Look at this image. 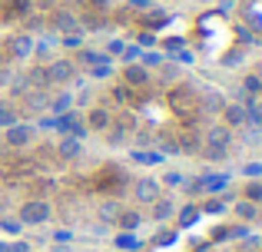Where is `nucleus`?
Wrapping results in <instances>:
<instances>
[{
	"label": "nucleus",
	"mask_w": 262,
	"mask_h": 252,
	"mask_svg": "<svg viewBox=\"0 0 262 252\" xmlns=\"http://www.w3.org/2000/svg\"><path fill=\"white\" fill-rule=\"evenodd\" d=\"M176 209H179V206H176V199H173V196H160L156 202H149V219L163 226V222L176 219Z\"/></svg>",
	"instance_id": "20e7f679"
},
{
	"label": "nucleus",
	"mask_w": 262,
	"mask_h": 252,
	"mask_svg": "<svg viewBox=\"0 0 262 252\" xmlns=\"http://www.w3.org/2000/svg\"><path fill=\"white\" fill-rule=\"evenodd\" d=\"M10 57L13 60L33 57V37H30V33H17V37H10Z\"/></svg>",
	"instance_id": "9b49d317"
},
{
	"label": "nucleus",
	"mask_w": 262,
	"mask_h": 252,
	"mask_svg": "<svg viewBox=\"0 0 262 252\" xmlns=\"http://www.w3.org/2000/svg\"><path fill=\"white\" fill-rule=\"evenodd\" d=\"M129 159H133V163H143V166H160V163H166V156H163L160 149H133V153H129Z\"/></svg>",
	"instance_id": "6ab92c4d"
},
{
	"label": "nucleus",
	"mask_w": 262,
	"mask_h": 252,
	"mask_svg": "<svg viewBox=\"0 0 262 252\" xmlns=\"http://www.w3.org/2000/svg\"><path fill=\"white\" fill-rule=\"evenodd\" d=\"M123 80L129 86H143V83H149V70L140 63H123Z\"/></svg>",
	"instance_id": "dca6fc26"
},
{
	"label": "nucleus",
	"mask_w": 262,
	"mask_h": 252,
	"mask_svg": "<svg viewBox=\"0 0 262 252\" xmlns=\"http://www.w3.org/2000/svg\"><path fill=\"white\" fill-rule=\"evenodd\" d=\"M17 120H20V113L17 110H13V106L10 103H0V126H13V123H17Z\"/></svg>",
	"instance_id": "7c9ffc66"
},
{
	"label": "nucleus",
	"mask_w": 262,
	"mask_h": 252,
	"mask_svg": "<svg viewBox=\"0 0 262 252\" xmlns=\"http://www.w3.org/2000/svg\"><path fill=\"white\" fill-rule=\"evenodd\" d=\"M70 106H73V93H70V90H63V93H60V97L53 100L50 106H47V110L57 113V117H63V113H70Z\"/></svg>",
	"instance_id": "5701e85b"
},
{
	"label": "nucleus",
	"mask_w": 262,
	"mask_h": 252,
	"mask_svg": "<svg viewBox=\"0 0 262 252\" xmlns=\"http://www.w3.org/2000/svg\"><path fill=\"white\" fill-rule=\"evenodd\" d=\"M96 7H113V0H93Z\"/></svg>",
	"instance_id": "3c124183"
},
{
	"label": "nucleus",
	"mask_w": 262,
	"mask_h": 252,
	"mask_svg": "<svg viewBox=\"0 0 262 252\" xmlns=\"http://www.w3.org/2000/svg\"><path fill=\"white\" fill-rule=\"evenodd\" d=\"M173 239H176L173 233H160V236H156L153 242H156V246H169V242H173Z\"/></svg>",
	"instance_id": "a18cd8bd"
},
{
	"label": "nucleus",
	"mask_w": 262,
	"mask_h": 252,
	"mask_svg": "<svg viewBox=\"0 0 262 252\" xmlns=\"http://www.w3.org/2000/svg\"><path fill=\"white\" fill-rule=\"evenodd\" d=\"M239 60H243V53H229V57H223V66H239Z\"/></svg>",
	"instance_id": "37998d69"
},
{
	"label": "nucleus",
	"mask_w": 262,
	"mask_h": 252,
	"mask_svg": "<svg viewBox=\"0 0 262 252\" xmlns=\"http://www.w3.org/2000/svg\"><path fill=\"white\" fill-rule=\"evenodd\" d=\"M47 106H50V97H47L43 90H37V93H30V97H27V110H47Z\"/></svg>",
	"instance_id": "bb28decb"
},
{
	"label": "nucleus",
	"mask_w": 262,
	"mask_h": 252,
	"mask_svg": "<svg viewBox=\"0 0 262 252\" xmlns=\"http://www.w3.org/2000/svg\"><path fill=\"white\" fill-rule=\"evenodd\" d=\"M160 63H166V57H163V53H156V50L140 53V66H146V70H156Z\"/></svg>",
	"instance_id": "c85d7f7f"
},
{
	"label": "nucleus",
	"mask_w": 262,
	"mask_h": 252,
	"mask_svg": "<svg viewBox=\"0 0 262 252\" xmlns=\"http://www.w3.org/2000/svg\"><path fill=\"white\" fill-rule=\"evenodd\" d=\"M106 60H110V53L93 50V47H80V50H77V60H73V63H77V66H96V63H106Z\"/></svg>",
	"instance_id": "4468645a"
},
{
	"label": "nucleus",
	"mask_w": 262,
	"mask_h": 252,
	"mask_svg": "<svg viewBox=\"0 0 262 252\" xmlns=\"http://www.w3.org/2000/svg\"><path fill=\"white\" fill-rule=\"evenodd\" d=\"M140 47H133V43H129V47H123V53H120V57H123V63H136V60H140Z\"/></svg>",
	"instance_id": "c9c22d12"
},
{
	"label": "nucleus",
	"mask_w": 262,
	"mask_h": 252,
	"mask_svg": "<svg viewBox=\"0 0 262 252\" xmlns=\"http://www.w3.org/2000/svg\"><path fill=\"white\" fill-rule=\"evenodd\" d=\"M57 153H60V159H67V163L80 159V156H83V140H73V136H63V140L57 143Z\"/></svg>",
	"instance_id": "f8f14e48"
},
{
	"label": "nucleus",
	"mask_w": 262,
	"mask_h": 252,
	"mask_svg": "<svg viewBox=\"0 0 262 252\" xmlns=\"http://www.w3.org/2000/svg\"><path fill=\"white\" fill-rule=\"evenodd\" d=\"M252 73H256V77L262 80V60H259V63H256V70H252Z\"/></svg>",
	"instance_id": "603ef678"
},
{
	"label": "nucleus",
	"mask_w": 262,
	"mask_h": 252,
	"mask_svg": "<svg viewBox=\"0 0 262 252\" xmlns=\"http://www.w3.org/2000/svg\"><path fill=\"white\" fill-rule=\"evenodd\" d=\"M0 229H4V233H10V236H20V222H17V216H13V219H0Z\"/></svg>",
	"instance_id": "e433bc0d"
},
{
	"label": "nucleus",
	"mask_w": 262,
	"mask_h": 252,
	"mask_svg": "<svg viewBox=\"0 0 262 252\" xmlns=\"http://www.w3.org/2000/svg\"><path fill=\"white\" fill-rule=\"evenodd\" d=\"M10 252H30V242H24V239L10 242Z\"/></svg>",
	"instance_id": "49530a36"
},
{
	"label": "nucleus",
	"mask_w": 262,
	"mask_h": 252,
	"mask_svg": "<svg viewBox=\"0 0 262 252\" xmlns=\"http://www.w3.org/2000/svg\"><path fill=\"white\" fill-rule=\"evenodd\" d=\"M33 129H57V120H53V117H50V120H47V117H43V120H40V123H37V126H33Z\"/></svg>",
	"instance_id": "de8ad7c7"
},
{
	"label": "nucleus",
	"mask_w": 262,
	"mask_h": 252,
	"mask_svg": "<svg viewBox=\"0 0 262 252\" xmlns=\"http://www.w3.org/2000/svg\"><path fill=\"white\" fill-rule=\"evenodd\" d=\"M226 103H229V100H226L223 90H216V86H206V90H203V110L209 113V117H219Z\"/></svg>",
	"instance_id": "0eeeda50"
},
{
	"label": "nucleus",
	"mask_w": 262,
	"mask_h": 252,
	"mask_svg": "<svg viewBox=\"0 0 262 252\" xmlns=\"http://www.w3.org/2000/svg\"><path fill=\"white\" fill-rule=\"evenodd\" d=\"M50 219H53V206L47 199H27V202H20V209H17L20 226L37 229V226H47Z\"/></svg>",
	"instance_id": "f257e3e1"
},
{
	"label": "nucleus",
	"mask_w": 262,
	"mask_h": 252,
	"mask_svg": "<svg viewBox=\"0 0 262 252\" xmlns=\"http://www.w3.org/2000/svg\"><path fill=\"white\" fill-rule=\"evenodd\" d=\"M256 222H259V226H262V213H259V219H256Z\"/></svg>",
	"instance_id": "5fc2aeb1"
},
{
	"label": "nucleus",
	"mask_w": 262,
	"mask_h": 252,
	"mask_svg": "<svg viewBox=\"0 0 262 252\" xmlns=\"http://www.w3.org/2000/svg\"><path fill=\"white\" fill-rule=\"evenodd\" d=\"M123 47H126L123 40H110V43H106V50H103V53H110V57H120V53H123Z\"/></svg>",
	"instance_id": "ea45409f"
},
{
	"label": "nucleus",
	"mask_w": 262,
	"mask_h": 252,
	"mask_svg": "<svg viewBox=\"0 0 262 252\" xmlns=\"http://www.w3.org/2000/svg\"><path fill=\"white\" fill-rule=\"evenodd\" d=\"M226 156H229V149H226V146H203V159L206 163H223Z\"/></svg>",
	"instance_id": "c756f323"
},
{
	"label": "nucleus",
	"mask_w": 262,
	"mask_h": 252,
	"mask_svg": "<svg viewBox=\"0 0 262 252\" xmlns=\"http://www.w3.org/2000/svg\"><path fill=\"white\" fill-rule=\"evenodd\" d=\"M70 239H73V233H70V229H57V233H53V242H60V246H67Z\"/></svg>",
	"instance_id": "a19ab883"
},
{
	"label": "nucleus",
	"mask_w": 262,
	"mask_h": 252,
	"mask_svg": "<svg viewBox=\"0 0 262 252\" xmlns=\"http://www.w3.org/2000/svg\"><path fill=\"white\" fill-rule=\"evenodd\" d=\"M243 199H249V202H262V179H249L246 182V193H243Z\"/></svg>",
	"instance_id": "cd10ccee"
},
{
	"label": "nucleus",
	"mask_w": 262,
	"mask_h": 252,
	"mask_svg": "<svg viewBox=\"0 0 262 252\" xmlns=\"http://www.w3.org/2000/svg\"><path fill=\"white\" fill-rule=\"evenodd\" d=\"M10 77H13V70H10V66H7V70H0V86H7V83H10Z\"/></svg>",
	"instance_id": "09e8293b"
},
{
	"label": "nucleus",
	"mask_w": 262,
	"mask_h": 252,
	"mask_svg": "<svg viewBox=\"0 0 262 252\" xmlns=\"http://www.w3.org/2000/svg\"><path fill=\"white\" fill-rule=\"evenodd\" d=\"M232 4H236V0H232Z\"/></svg>",
	"instance_id": "4d7b16f0"
},
{
	"label": "nucleus",
	"mask_w": 262,
	"mask_h": 252,
	"mask_svg": "<svg viewBox=\"0 0 262 252\" xmlns=\"http://www.w3.org/2000/svg\"><path fill=\"white\" fill-rule=\"evenodd\" d=\"M183 186H186V196H199V193H203V179H199V176H196V179H186Z\"/></svg>",
	"instance_id": "58836bf2"
},
{
	"label": "nucleus",
	"mask_w": 262,
	"mask_h": 252,
	"mask_svg": "<svg viewBox=\"0 0 262 252\" xmlns=\"http://www.w3.org/2000/svg\"><path fill=\"white\" fill-rule=\"evenodd\" d=\"M232 216H236L239 222H256L259 219V206L249 199H236L232 202Z\"/></svg>",
	"instance_id": "f3484780"
},
{
	"label": "nucleus",
	"mask_w": 262,
	"mask_h": 252,
	"mask_svg": "<svg viewBox=\"0 0 262 252\" xmlns=\"http://www.w3.org/2000/svg\"><path fill=\"white\" fill-rule=\"evenodd\" d=\"M60 43H63L67 50H80V47H83V30H73V33H63V37H60Z\"/></svg>",
	"instance_id": "2f4dec72"
},
{
	"label": "nucleus",
	"mask_w": 262,
	"mask_h": 252,
	"mask_svg": "<svg viewBox=\"0 0 262 252\" xmlns=\"http://www.w3.org/2000/svg\"><path fill=\"white\" fill-rule=\"evenodd\" d=\"M0 252H10V242H0Z\"/></svg>",
	"instance_id": "864d4df0"
},
{
	"label": "nucleus",
	"mask_w": 262,
	"mask_h": 252,
	"mask_svg": "<svg viewBox=\"0 0 262 252\" xmlns=\"http://www.w3.org/2000/svg\"><path fill=\"white\" fill-rule=\"evenodd\" d=\"M116 226H120V233H136V229L143 226V213H136V209H126V206H123V213L116 216Z\"/></svg>",
	"instance_id": "2eb2a0df"
},
{
	"label": "nucleus",
	"mask_w": 262,
	"mask_h": 252,
	"mask_svg": "<svg viewBox=\"0 0 262 252\" xmlns=\"http://www.w3.org/2000/svg\"><path fill=\"white\" fill-rule=\"evenodd\" d=\"M53 43H57V37H50V40H33V57L50 60L53 57Z\"/></svg>",
	"instance_id": "393cba45"
},
{
	"label": "nucleus",
	"mask_w": 262,
	"mask_h": 252,
	"mask_svg": "<svg viewBox=\"0 0 262 252\" xmlns=\"http://www.w3.org/2000/svg\"><path fill=\"white\" fill-rule=\"evenodd\" d=\"M4 140H7V146H30V143H33V126L17 120L13 126H7Z\"/></svg>",
	"instance_id": "423d86ee"
},
{
	"label": "nucleus",
	"mask_w": 262,
	"mask_h": 252,
	"mask_svg": "<svg viewBox=\"0 0 262 252\" xmlns=\"http://www.w3.org/2000/svg\"><path fill=\"white\" fill-rule=\"evenodd\" d=\"M153 252H156V249H153Z\"/></svg>",
	"instance_id": "13d9d810"
},
{
	"label": "nucleus",
	"mask_w": 262,
	"mask_h": 252,
	"mask_svg": "<svg viewBox=\"0 0 262 252\" xmlns=\"http://www.w3.org/2000/svg\"><path fill=\"white\" fill-rule=\"evenodd\" d=\"M203 252H212V249H203Z\"/></svg>",
	"instance_id": "6e6d98bb"
},
{
	"label": "nucleus",
	"mask_w": 262,
	"mask_h": 252,
	"mask_svg": "<svg viewBox=\"0 0 262 252\" xmlns=\"http://www.w3.org/2000/svg\"><path fill=\"white\" fill-rule=\"evenodd\" d=\"M206 146H226V149H229L232 146V129L226 123L209 126V129H206Z\"/></svg>",
	"instance_id": "9d476101"
},
{
	"label": "nucleus",
	"mask_w": 262,
	"mask_h": 252,
	"mask_svg": "<svg viewBox=\"0 0 262 252\" xmlns=\"http://www.w3.org/2000/svg\"><path fill=\"white\" fill-rule=\"evenodd\" d=\"M160 73H163V80H176L179 77V63H160Z\"/></svg>",
	"instance_id": "4c0bfd02"
},
{
	"label": "nucleus",
	"mask_w": 262,
	"mask_h": 252,
	"mask_svg": "<svg viewBox=\"0 0 262 252\" xmlns=\"http://www.w3.org/2000/svg\"><path fill=\"white\" fill-rule=\"evenodd\" d=\"M199 213H209V216H219V213H226V199H206L203 206H199Z\"/></svg>",
	"instance_id": "72a5a7b5"
},
{
	"label": "nucleus",
	"mask_w": 262,
	"mask_h": 252,
	"mask_svg": "<svg viewBox=\"0 0 262 252\" xmlns=\"http://www.w3.org/2000/svg\"><path fill=\"white\" fill-rule=\"evenodd\" d=\"M43 77H47V83L63 86V83H70V80L77 77V63H73V60H67V57H57V60H50V63H47Z\"/></svg>",
	"instance_id": "f03ea898"
},
{
	"label": "nucleus",
	"mask_w": 262,
	"mask_h": 252,
	"mask_svg": "<svg viewBox=\"0 0 262 252\" xmlns=\"http://www.w3.org/2000/svg\"><path fill=\"white\" fill-rule=\"evenodd\" d=\"M136 146H143V149H146V146H153V136H149L146 129H143V133L136 136Z\"/></svg>",
	"instance_id": "c03bdc74"
},
{
	"label": "nucleus",
	"mask_w": 262,
	"mask_h": 252,
	"mask_svg": "<svg viewBox=\"0 0 262 252\" xmlns=\"http://www.w3.org/2000/svg\"><path fill=\"white\" fill-rule=\"evenodd\" d=\"M229 236H232V239H246V236H249V226H232Z\"/></svg>",
	"instance_id": "79ce46f5"
},
{
	"label": "nucleus",
	"mask_w": 262,
	"mask_h": 252,
	"mask_svg": "<svg viewBox=\"0 0 262 252\" xmlns=\"http://www.w3.org/2000/svg\"><path fill=\"white\" fill-rule=\"evenodd\" d=\"M163 196V186L156 176H140V179L133 182V199L140 202V206H149V202H156Z\"/></svg>",
	"instance_id": "7ed1b4c3"
},
{
	"label": "nucleus",
	"mask_w": 262,
	"mask_h": 252,
	"mask_svg": "<svg viewBox=\"0 0 262 252\" xmlns=\"http://www.w3.org/2000/svg\"><path fill=\"white\" fill-rule=\"evenodd\" d=\"M123 213V202L120 199H103L100 206H96V219L103 222V226H110V222H113L116 226V216Z\"/></svg>",
	"instance_id": "ddd939ff"
},
{
	"label": "nucleus",
	"mask_w": 262,
	"mask_h": 252,
	"mask_svg": "<svg viewBox=\"0 0 262 252\" xmlns=\"http://www.w3.org/2000/svg\"><path fill=\"white\" fill-rule=\"evenodd\" d=\"M83 123H86L90 133H106V129L113 126V113H110L106 106H93V110L86 113V120H83Z\"/></svg>",
	"instance_id": "39448f33"
},
{
	"label": "nucleus",
	"mask_w": 262,
	"mask_h": 252,
	"mask_svg": "<svg viewBox=\"0 0 262 252\" xmlns=\"http://www.w3.org/2000/svg\"><path fill=\"white\" fill-rule=\"evenodd\" d=\"M243 106H246V123L262 129V103H259L256 97H246V103H243Z\"/></svg>",
	"instance_id": "412c9836"
},
{
	"label": "nucleus",
	"mask_w": 262,
	"mask_h": 252,
	"mask_svg": "<svg viewBox=\"0 0 262 252\" xmlns=\"http://www.w3.org/2000/svg\"><path fill=\"white\" fill-rule=\"evenodd\" d=\"M239 173H243L246 179H262V159H259V163H256V159H252V163H246V166L239 169Z\"/></svg>",
	"instance_id": "f704fd0d"
},
{
	"label": "nucleus",
	"mask_w": 262,
	"mask_h": 252,
	"mask_svg": "<svg viewBox=\"0 0 262 252\" xmlns=\"http://www.w3.org/2000/svg\"><path fill=\"white\" fill-rule=\"evenodd\" d=\"M219 117H223V123L229 129H243L246 126V106L243 103H226Z\"/></svg>",
	"instance_id": "1a4fd4ad"
},
{
	"label": "nucleus",
	"mask_w": 262,
	"mask_h": 252,
	"mask_svg": "<svg viewBox=\"0 0 262 252\" xmlns=\"http://www.w3.org/2000/svg\"><path fill=\"white\" fill-rule=\"evenodd\" d=\"M199 216H203V213H199V206H192V202H189V206L176 209V226H179V229H189L192 222L199 219Z\"/></svg>",
	"instance_id": "4be33fe9"
},
{
	"label": "nucleus",
	"mask_w": 262,
	"mask_h": 252,
	"mask_svg": "<svg viewBox=\"0 0 262 252\" xmlns=\"http://www.w3.org/2000/svg\"><path fill=\"white\" fill-rule=\"evenodd\" d=\"M53 30L63 37V33H73V30H80V20L73 17V13H67V10H60L57 17H53Z\"/></svg>",
	"instance_id": "aec40b11"
},
{
	"label": "nucleus",
	"mask_w": 262,
	"mask_h": 252,
	"mask_svg": "<svg viewBox=\"0 0 262 252\" xmlns=\"http://www.w3.org/2000/svg\"><path fill=\"white\" fill-rule=\"evenodd\" d=\"M183 182H186V173H179V169H166V173H163V179H160V186L183 189Z\"/></svg>",
	"instance_id": "b1692460"
},
{
	"label": "nucleus",
	"mask_w": 262,
	"mask_h": 252,
	"mask_svg": "<svg viewBox=\"0 0 262 252\" xmlns=\"http://www.w3.org/2000/svg\"><path fill=\"white\" fill-rule=\"evenodd\" d=\"M113 246L120 249V252H143V239L136 233H116Z\"/></svg>",
	"instance_id": "a211bd4d"
},
{
	"label": "nucleus",
	"mask_w": 262,
	"mask_h": 252,
	"mask_svg": "<svg viewBox=\"0 0 262 252\" xmlns=\"http://www.w3.org/2000/svg\"><path fill=\"white\" fill-rule=\"evenodd\" d=\"M203 193L206 196H226V186H229V176L226 173H203Z\"/></svg>",
	"instance_id": "6e6552de"
},
{
	"label": "nucleus",
	"mask_w": 262,
	"mask_h": 252,
	"mask_svg": "<svg viewBox=\"0 0 262 252\" xmlns=\"http://www.w3.org/2000/svg\"><path fill=\"white\" fill-rule=\"evenodd\" d=\"M90 77H93V80H110V77H113V60H106V63H96V66H90Z\"/></svg>",
	"instance_id": "473e14b6"
},
{
	"label": "nucleus",
	"mask_w": 262,
	"mask_h": 252,
	"mask_svg": "<svg viewBox=\"0 0 262 252\" xmlns=\"http://www.w3.org/2000/svg\"><path fill=\"white\" fill-rule=\"evenodd\" d=\"M149 43H156L153 33H140V47H149Z\"/></svg>",
	"instance_id": "8fccbe9b"
},
{
	"label": "nucleus",
	"mask_w": 262,
	"mask_h": 252,
	"mask_svg": "<svg viewBox=\"0 0 262 252\" xmlns=\"http://www.w3.org/2000/svg\"><path fill=\"white\" fill-rule=\"evenodd\" d=\"M239 90H243L246 97H259L262 93V80L256 77V73H249V77H243V86H239Z\"/></svg>",
	"instance_id": "a878e982"
}]
</instances>
